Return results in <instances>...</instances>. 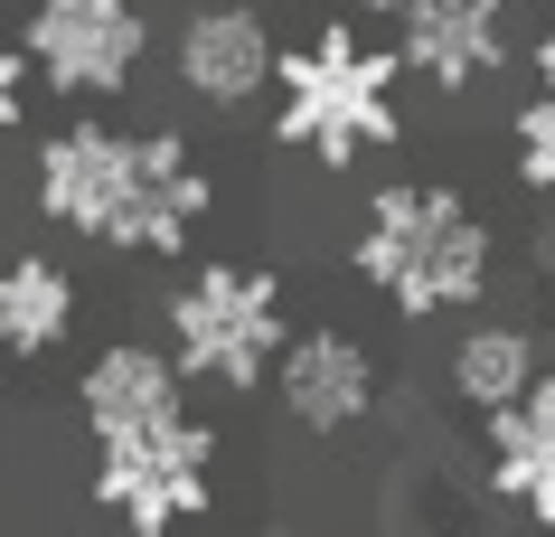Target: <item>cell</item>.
Returning <instances> with one entry per match:
<instances>
[{
	"label": "cell",
	"mask_w": 555,
	"mask_h": 537,
	"mask_svg": "<svg viewBox=\"0 0 555 537\" xmlns=\"http://www.w3.org/2000/svg\"><path fill=\"white\" fill-rule=\"evenodd\" d=\"M405 48L377 38L367 20H321L311 38L273 48V86H263V142L321 161L330 179L358 170V161H386L405 151Z\"/></svg>",
	"instance_id": "cell-1"
},
{
	"label": "cell",
	"mask_w": 555,
	"mask_h": 537,
	"mask_svg": "<svg viewBox=\"0 0 555 537\" xmlns=\"http://www.w3.org/2000/svg\"><path fill=\"white\" fill-rule=\"evenodd\" d=\"M349 273L396 321H462L499 273L490 208L462 179H386L349 227Z\"/></svg>",
	"instance_id": "cell-2"
},
{
	"label": "cell",
	"mask_w": 555,
	"mask_h": 537,
	"mask_svg": "<svg viewBox=\"0 0 555 537\" xmlns=\"http://www.w3.org/2000/svg\"><path fill=\"white\" fill-rule=\"evenodd\" d=\"M293 340V283L245 255H198L160 293V349L207 396H255L273 378V349Z\"/></svg>",
	"instance_id": "cell-3"
},
{
	"label": "cell",
	"mask_w": 555,
	"mask_h": 537,
	"mask_svg": "<svg viewBox=\"0 0 555 537\" xmlns=\"http://www.w3.org/2000/svg\"><path fill=\"white\" fill-rule=\"evenodd\" d=\"M217 462H227V434L179 406V415L142 424V434H104L94 444L86 500L122 537H179L217 509Z\"/></svg>",
	"instance_id": "cell-4"
},
{
	"label": "cell",
	"mask_w": 555,
	"mask_h": 537,
	"mask_svg": "<svg viewBox=\"0 0 555 537\" xmlns=\"http://www.w3.org/2000/svg\"><path fill=\"white\" fill-rule=\"evenodd\" d=\"M38 94L57 104H122L151 66V10L142 0H29L20 10Z\"/></svg>",
	"instance_id": "cell-5"
},
{
	"label": "cell",
	"mask_w": 555,
	"mask_h": 537,
	"mask_svg": "<svg viewBox=\"0 0 555 537\" xmlns=\"http://www.w3.org/2000/svg\"><path fill=\"white\" fill-rule=\"evenodd\" d=\"M217 217V170L198 161L189 132H132L122 142V199H114V236L104 255H151L179 265Z\"/></svg>",
	"instance_id": "cell-6"
},
{
	"label": "cell",
	"mask_w": 555,
	"mask_h": 537,
	"mask_svg": "<svg viewBox=\"0 0 555 537\" xmlns=\"http://www.w3.org/2000/svg\"><path fill=\"white\" fill-rule=\"evenodd\" d=\"M273 406L293 415V434H311V444H339V434H358V424H377V406H386V368H377V349L358 340V330H339V321H311V330H293L283 349H273Z\"/></svg>",
	"instance_id": "cell-7"
},
{
	"label": "cell",
	"mask_w": 555,
	"mask_h": 537,
	"mask_svg": "<svg viewBox=\"0 0 555 537\" xmlns=\"http://www.w3.org/2000/svg\"><path fill=\"white\" fill-rule=\"evenodd\" d=\"M273 48L283 38H273V20H263L255 0H198L170 29V76L198 114H245L273 86Z\"/></svg>",
	"instance_id": "cell-8"
},
{
	"label": "cell",
	"mask_w": 555,
	"mask_h": 537,
	"mask_svg": "<svg viewBox=\"0 0 555 537\" xmlns=\"http://www.w3.org/2000/svg\"><path fill=\"white\" fill-rule=\"evenodd\" d=\"M122 142H132V132H114L94 104L76 123H57V132H38V151H29V208L48 217L57 236H76V245H104V236H114Z\"/></svg>",
	"instance_id": "cell-9"
},
{
	"label": "cell",
	"mask_w": 555,
	"mask_h": 537,
	"mask_svg": "<svg viewBox=\"0 0 555 537\" xmlns=\"http://www.w3.org/2000/svg\"><path fill=\"white\" fill-rule=\"evenodd\" d=\"M396 48H405V76L434 94H480L518 66L508 0H405L396 10Z\"/></svg>",
	"instance_id": "cell-10"
},
{
	"label": "cell",
	"mask_w": 555,
	"mask_h": 537,
	"mask_svg": "<svg viewBox=\"0 0 555 537\" xmlns=\"http://www.w3.org/2000/svg\"><path fill=\"white\" fill-rule=\"evenodd\" d=\"M480 452H490V500L518 509L527 528H555V378L546 368L508 406L480 415Z\"/></svg>",
	"instance_id": "cell-11"
},
{
	"label": "cell",
	"mask_w": 555,
	"mask_h": 537,
	"mask_svg": "<svg viewBox=\"0 0 555 537\" xmlns=\"http://www.w3.org/2000/svg\"><path fill=\"white\" fill-rule=\"evenodd\" d=\"M179 406H189V378H179V358L160 340H104L76 368V424L94 444L104 434H142V424L179 415Z\"/></svg>",
	"instance_id": "cell-12"
},
{
	"label": "cell",
	"mask_w": 555,
	"mask_h": 537,
	"mask_svg": "<svg viewBox=\"0 0 555 537\" xmlns=\"http://www.w3.org/2000/svg\"><path fill=\"white\" fill-rule=\"evenodd\" d=\"M76 311H86V283L66 255H0V358H57L76 340Z\"/></svg>",
	"instance_id": "cell-13"
},
{
	"label": "cell",
	"mask_w": 555,
	"mask_h": 537,
	"mask_svg": "<svg viewBox=\"0 0 555 537\" xmlns=\"http://www.w3.org/2000/svg\"><path fill=\"white\" fill-rule=\"evenodd\" d=\"M537 368H546V340L527 321H508V311H462L452 349H442V396H452L462 415H490V406H508Z\"/></svg>",
	"instance_id": "cell-14"
},
{
	"label": "cell",
	"mask_w": 555,
	"mask_h": 537,
	"mask_svg": "<svg viewBox=\"0 0 555 537\" xmlns=\"http://www.w3.org/2000/svg\"><path fill=\"white\" fill-rule=\"evenodd\" d=\"M508 170L537 208H555V94H527L508 114Z\"/></svg>",
	"instance_id": "cell-15"
},
{
	"label": "cell",
	"mask_w": 555,
	"mask_h": 537,
	"mask_svg": "<svg viewBox=\"0 0 555 537\" xmlns=\"http://www.w3.org/2000/svg\"><path fill=\"white\" fill-rule=\"evenodd\" d=\"M29 94H38L29 48H20V38H0V142H10V132H29Z\"/></svg>",
	"instance_id": "cell-16"
},
{
	"label": "cell",
	"mask_w": 555,
	"mask_h": 537,
	"mask_svg": "<svg viewBox=\"0 0 555 537\" xmlns=\"http://www.w3.org/2000/svg\"><path fill=\"white\" fill-rule=\"evenodd\" d=\"M527 76H537V94H555V0L537 20V38H527Z\"/></svg>",
	"instance_id": "cell-17"
},
{
	"label": "cell",
	"mask_w": 555,
	"mask_h": 537,
	"mask_svg": "<svg viewBox=\"0 0 555 537\" xmlns=\"http://www.w3.org/2000/svg\"><path fill=\"white\" fill-rule=\"evenodd\" d=\"M339 10H349V20H367V29H396V10H405V0H339Z\"/></svg>",
	"instance_id": "cell-18"
},
{
	"label": "cell",
	"mask_w": 555,
	"mask_h": 537,
	"mask_svg": "<svg viewBox=\"0 0 555 537\" xmlns=\"http://www.w3.org/2000/svg\"><path fill=\"white\" fill-rule=\"evenodd\" d=\"M537 273L555 283V227H537Z\"/></svg>",
	"instance_id": "cell-19"
}]
</instances>
